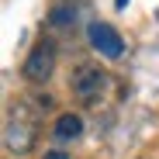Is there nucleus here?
I'll list each match as a JSON object with an SVG mask.
<instances>
[{
	"mask_svg": "<svg viewBox=\"0 0 159 159\" xmlns=\"http://www.w3.org/2000/svg\"><path fill=\"white\" fill-rule=\"evenodd\" d=\"M52 69H56V45H52L48 38H42L31 56L24 59V76L31 80V83H45V80L52 76Z\"/></svg>",
	"mask_w": 159,
	"mask_h": 159,
	"instance_id": "1",
	"label": "nucleus"
},
{
	"mask_svg": "<svg viewBox=\"0 0 159 159\" xmlns=\"http://www.w3.org/2000/svg\"><path fill=\"white\" fill-rule=\"evenodd\" d=\"M107 87V73H104L100 66H80L76 73H73V80H69V90L80 97V100H87V104H93V97Z\"/></svg>",
	"mask_w": 159,
	"mask_h": 159,
	"instance_id": "2",
	"label": "nucleus"
},
{
	"mask_svg": "<svg viewBox=\"0 0 159 159\" xmlns=\"http://www.w3.org/2000/svg\"><path fill=\"white\" fill-rule=\"evenodd\" d=\"M87 38H90V45L100 52V56H107V59H118L121 52H125L121 35L111 28V24H104V21H93V24H90V28H87Z\"/></svg>",
	"mask_w": 159,
	"mask_h": 159,
	"instance_id": "3",
	"label": "nucleus"
},
{
	"mask_svg": "<svg viewBox=\"0 0 159 159\" xmlns=\"http://www.w3.org/2000/svg\"><path fill=\"white\" fill-rule=\"evenodd\" d=\"M52 135H56L59 142L80 139V135H83V121H80V114H59V118H56V128H52Z\"/></svg>",
	"mask_w": 159,
	"mask_h": 159,
	"instance_id": "4",
	"label": "nucleus"
},
{
	"mask_svg": "<svg viewBox=\"0 0 159 159\" xmlns=\"http://www.w3.org/2000/svg\"><path fill=\"white\" fill-rule=\"evenodd\" d=\"M31 142H35V128H31V125H14V121L7 125V145H11V149L24 152Z\"/></svg>",
	"mask_w": 159,
	"mask_h": 159,
	"instance_id": "5",
	"label": "nucleus"
},
{
	"mask_svg": "<svg viewBox=\"0 0 159 159\" xmlns=\"http://www.w3.org/2000/svg\"><path fill=\"white\" fill-rule=\"evenodd\" d=\"M48 21L56 24V28H66V24H73V21H76V7H69V4H56Z\"/></svg>",
	"mask_w": 159,
	"mask_h": 159,
	"instance_id": "6",
	"label": "nucleus"
},
{
	"mask_svg": "<svg viewBox=\"0 0 159 159\" xmlns=\"http://www.w3.org/2000/svg\"><path fill=\"white\" fill-rule=\"evenodd\" d=\"M42 159H69V156H66V152H62V149H52V152H45V156H42Z\"/></svg>",
	"mask_w": 159,
	"mask_h": 159,
	"instance_id": "7",
	"label": "nucleus"
}]
</instances>
